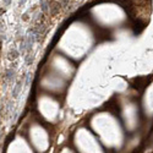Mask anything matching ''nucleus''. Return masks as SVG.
<instances>
[{"instance_id":"nucleus-1","label":"nucleus","mask_w":153,"mask_h":153,"mask_svg":"<svg viewBox=\"0 0 153 153\" xmlns=\"http://www.w3.org/2000/svg\"><path fill=\"white\" fill-rule=\"evenodd\" d=\"M92 126L99 135L102 142L108 147H119L123 142V132L117 120L110 115H97Z\"/></svg>"},{"instance_id":"nucleus-2","label":"nucleus","mask_w":153,"mask_h":153,"mask_svg":"<svg viewBox=\"0 0 153 153\" xmlns=\"http://www.w3.org/2000/svg\"><path fill=\"white\" fill-rule=\"evenodd\" d=\"M75 145L81 153H104L94 136L86 129H81L75 136Z\"/></svg>"},{"instance_id":"nucleus-3","label":"nucleus","mask_w":153,"mask_h":153,"mask_svg":"<svg viewBox=\"0 0 153 153\" xmlns=\"http://www.w3.org/2000/svg\"><path fill=\"white\" fill-rule=\"evenodd\" d=\"M30 141L38 152H45L49 147L48 132L39 125H32L30 129Z\"/></svg>"},{"instance_id":"nucleus-4","label":"nucleus","mask_w":153,"mask_h":153,"mask_svg":"<svg viewBox=\"0 0 153 153\" xmlns=\"http://www.w3.org/2000/svg\"><path fill=\"white\" fill-rule=\"evenodd\" d=\"M39 110L42 113V115L47 119V120H50V121H54L58 117V104L56 102H54L52 98H42L41 102H39Z\"/></svg>"},{"instance_id":"nucleus-5","label":"nucleus","mask_w":153,"mask_h":153,"mask_svg":"<svg viewBox=\"0 0 153 153\" xmlns=\"http://www.w3.org/2000/svg\"><path fill=\"white\" fill-rule=\"evenodd\" d=\"M7 153H33L30 145L22 137H16L7 148Z\"/></svg>"}]
</instances>
